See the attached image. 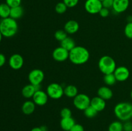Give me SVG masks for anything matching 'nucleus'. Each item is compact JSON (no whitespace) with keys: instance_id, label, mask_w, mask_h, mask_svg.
Returning a JSON list of instances; mask_svg holds the SVG:
<instances>
[{"instance_id":"obj_4","label":"nucleus","mask_w":132,"mask_h":131,"mask_svg":"<svg viewBox=\"0 0 132 131\" xmlns=\"http://www.w3.org/2000/svg\"><path fill=\"white\" fill-rule=\"evenodd\" d=\"M98 67L104 74L113 73L117 68L115 60L109 55H104L100 58L98 62Z\"/></svg>"},{"instance_id":"obj_41","label":"nucleus","mask_w":132,"mask_h":131,"mask_svg":"<svg viewBox=\"0 0 132 131\" xmlns=\"http://www.w3.org/2000/svg\"><path fill=\"white\" fill-rule=\"evenodd\" d=\"M3 37V35H2V33H1V31H0V42H1V41H2Z\"/></svg>"},{"instance_id":"obj_7","label":"nucleus","mask_w":132,"mask_h":131,"mask_svg":"<svg viewBox=\"0 0 132 131\" xmlns=\"http://www.w3.org/2000/svg\"><path fill=\"white\" fill-rule=\"evenodd\" d=\"M45 78V73L41 69H34L30 71L28 75L30 83L32 85H40Z\"/></svg>"},{"instance_id":"obj_20","label":"nucleus","mask_w":132,"mask_h":131,"mask_svg":"<svg viewBox=\"0 0 132 131\" xmlns=\"http://www.w3.org/2000/svg\"><path fill=\"white\" fill-rule=\"evenodd\" d=\"M24 14V9L21 6H15V7L11 8L10 9V17L17 20L22 17Z\"/></svg>"},{"instance_id":"obj_6","label":"nucleus","mask_w":132,"mask_h":131,"mask_svg":"<svg viewBox=\"0 0 132 131\" xmlns=\"http://www.w3.org/2000/svg\"><path fill=\"white\" fill-rule=\"evenodd\" d=\"M91 99L86 94H78L73 98V104L75 107L79 110H85L90 105Z\"/></svg>"},{"instance_id":"obj_8","label":"nucleus","mask_w":132,"mask_h":131,"mask_svg":"<svg viewBox=\"0 0 132 131\" xmlns=\"http://www.w3.org/2000/svg\"><path fill=\"white\" fill-rule=\"evenodd\" d=\"M103 8V4L99 0H86L85 3V9L90 14H99Z\"/></svg>"},{"instance_id":"obj_26","label":"nucleus","mask_w":132,"mask_h":131,"mask_svg":"<svg viewBox=\"0 0 132 131\" xmlns=\"http://www.w3.org/2000/svg\"><path fill=\"white\" fill-rule=\"evenodd\" d=\"M97 113L98 112L94 107H92L91 105H90L88 107H87L84 110V114L88 118H95L97 114Z\"/></svg>"},{"instance_id":"obj_18","label":"nucleus","mask_w":132,"mask_h":131,"mask_svg":"<svg viewBox=\"0 0 132 131\" xmlns=\"http://www.w3.org/2000/svg\"><path fill=\"white\" fill-rule=\"evenodd\" d=\"M36 104H34L32 100H27L24 101L22 105L21 110L23 114L26 115H30L32 114L36 109Z\"/></svg>"},{"instance_id":"obj_23","label":"nucleus","mask_w":132,"mask_h":131,"mask_svg":"<svg viewBox=\"0 0 132 131\" xmlns=\"http://www.w3.org/2000/svg\"><path fill=\"white\" fill-rule=\"evenodd\" d=\"M10 9L11 8L5 3L0 4V17L1 19H5L10 17Z\"/></svg>"},{"instance_id":"obj_44","label":"nucleus","mask_w":132,"mask_h":131,"mask_svg":"<svg viewBox=\"0 0 132 131\" xmlns=\"http://www.w3.org/2000/svg\"><path fill=\"white\" fill-rule=\"evenodd\" d=\"M131 119H132V111H131Z\"/></svg>"},{"instance_id":"obj_27","label":"nucleus","mask_w":132,"mask_h":131,"mask_svg":"<svg viewBox=\"0 0 132 131\" xmlns=\"http://www.w3.org/2000/svg\"><path fill=\"white\" fill-rule=\"evenodd\" d=\"M68 33L64 30H58L54 33V37L57 41L61 42L64 39L68 37Z\"/></svg>"},{"instance_id":"obj_17","label":"nucleus","mask_w":132,"mask_h":131,"mask_svg":"<svg viewBox=\"0 0 132 131\" xmlns=\"http://www.w3.org/2000/svg\"><path fill=\"white\" fill-rule=\"evenodd\" d=\"M76 123V121L72 117L61 118L60 121L61 128L64 131H70Z\"/></svg>"},{"instance_id":"obj_42","label":"nucleus","mask_w":132,"mask_h":131,"mask_svg":"<svg viewBox=\"0 0 132 131\" xmlns=\"http://www.w3.org/2000/svg\"><path fill=\"white\" fill-rule=\"evenodd\" d=\"M130 96H131V99H132V90H131V92H130Z\"/></svg>"},{"instance_id":"obj_39","label":"nucleus","mask_w":132,"mask_h":131,"mask_svg":"<svg viewBox=\"0 0 132 131\" xmlns=\"http://www.w3.org/2000/svg\"><path fill=\"white\" fill-rule=\"evenodd\" d=\"M30 131H42V130H41L40 127H34L33 128L31 129Z\"/></svg>"},{"instance_id":"obj_22","label":"nucleus","mask_w":132,"mask_h":131,"mask_svg":"<svg viewBox=\"0 0 132 131\" xmlns=\"http://www.w3.org/2000/svg\"><path fill=\"white\" fill-rule=\"evenodd\" d=\"M61 46L70 51L76 46V42L72 38L67 37V38L64 39L63 41L61 42Z\"/></svg>"},{"instance_id":"obj_36","label":"nucleus","mask_w":132,"mask_h":131,"mask_svg":"<svg viewBox=\"0 0 132 131\" xmlns=\"http://www.w3.org/2000/svg\"><path fill=\"white\" fill-rule=\"evenodd\" d=\"M70 131H85V129H84V127L82 125L76 123Z\"/></svg>"},{"instance_id":"obj_16","label":"nucleus","mask_w":132,"mask_h":131,"mask_svg":"<svg viewBox=\"0 0 132 131\" xmlns=\"http://www.w3.org/2000/svg\"><path fill=\"white\" fill-rule=\"evenodd\" d=\"M97 95L104 100H108L113 97V94L112 90L108 86H102L98 89Z\"/></svg>"},{"instance_id":"obj_35","label":"nucleus","mask_w":132,"mask_h":131,"mask_svg":"<svg viewBox=\"0 0 132 131\" xmlns=\"http://www.w3.org/2000/svg\"><path fill=\"white\" fill-rule=\"evenodd\" d=\"M99 14L100 16L102 17H108L110 15V10L108 8L103 7L101 9Z\"/></svg>"},{"instance_id":"obj_43","label":"nucleus","mask_w":132,"mask_h":131,"mask_svg":"<svg viewBox=\"0 0 132 131\" xmlns=\"http://www.w3.org/2000/svg\"><path fill=\"white\" fill-rule=\"evenodd\" d=\"M99 1H101V2H102V1H104V0H99Z\"/></svg>"},{"instance_id":"obj_12","label":"nucleus","mask_w":132,"mask_h":131,"mask_svg":"<svg viewBox=\"0 0 132 131\" xmlns=\"http://www.w3.org/2000/svg\"><path fill=\"white\" fill-rule=\"evenodd\" d=\"M48 98L46 92L41 89L36 91L32 97V101L34 102L36 105L43 106L47 103Z\"/></svg>"},{"instance_id":"obj_29","label":"nucleus","mask_w":132,"mask_h":131,"mask_svg":"<svg viewBox=\"0 0 132 131\" xmlns=\"http://www.w3.org/2000/svg\"><path fill=\"white\" fill-rule=\"evenodd\" d=\"M125 35L127 38L132 39V22L127 23L124 30Z\"/></svg>"},{"instance_id":"obj_34","label":"nucleus","mask_w":132,"mask_h":131,"mask_svg":"<svg viewBox=\"0 0 132 131\" xmlns=\"http://www.w3.org/2000/svg\"><path fill=\"white\" fill-rule=\"evenodd\" d=\"M113 1L114 0H104L102 1V4H103V7L106 8H111L113 6Z\"/></svg>"},{"instance_id":"obj_13","label":"nucleus","mask_w":132,"mask_h":131,"mask_svg":"<svg viewBox=\"0 0 132 131\" xmlns=\"http://www.w3.org/2000/svg\"><path fill=\"white\" fill-rule=\"evenodd\" d=\"M129 5L130 0H114L112 9L116 14H121L128 8Z\"/></svg>"},{"instance_id":"obj_38","label":"nucleus","mask_w":132,"mask_h":131,"mask_svg":"<svg viewBox=\"0 0 132 131\" xmlns=\"http://www.w3.org/2000/svg\"><path fill=\"white\" fill-rule=\"evenodd\" d=\"M40 128H41V130L42 131H48V127H46V125H42L40 127Z\"/></svg>"},{"instance_id":"obj_1","label":"nucleus","mask_w":132,"mask_h":131,"mask_svg":"<svg viewBox=\"0 0 132 131\" xmlns=\"http://www.w3.org/2000/svg\"><path fill=\"white\" fill-rule=\"evenodd\" d=\"M90 52L86 48L76 46L69 51V60L76 65H82L88 61Z\"/></svg>"},{"instance_id":"obj_5","label":"nucleus","mask_w":132,"mask_h":131,"mask_svg":"<svg viewBox=\"0 0 132 131\" xmlns=\"http://www.w3.org/2000/svg\"><path fill=\"white\" fill-rule=\"evenodd\" d=\"M46 93L49 98L54 100H59L64 95V88L57 83H52L47 86Z\"/></svg>"},{"instance_id":"obj_24","label":"nucleus","mask_w":132,"mask_h":131,"mask_svg":"<svg viewBox=\"0 0 132 131\" xmlns=\"http://www.w3.org/2000/svg\"><path fill=\"white\" fill-rule=\"evenodd\" d=\"M108 131H123V123L119 120L114 121L109 125Z\"/></svg>"},{"instance_id":"obj_2","label":"nucleus","mask_w":132,"mask_h":131,"mask_svg":"<svg viewBox=\"0 0 132 131\" xmlns=\"http://www.w3.org/2000/svg\"><path fill=\"white\" fill-rule=\"evenodd\" d=\"M0 31L3 36L6 38H10L15 36L18 31L17 21L10 17L1 19L0 21Z\"/></svg>"},{"instance_id":"obj_30","label":"nucleus","mask_w":132,"mask_h":131,"mask_svg":"<svg viewBox=\"0 0 132 131\" xmlns=\"http://www.w3.org/2000/svg\"><path fill=\"white\" fill-rule=\"evenodd\" d=\"M60 115L61 118L72 117V110L68 107H64L61 110Z\"/></svg>"},{"instance_id":"obj_9","label":"nucleus","mask_w":132,"mask_h":131,"mask_svg":"<svg viewBox=\"0 0 132 131\" xmlns=\"http://www.w3.org/2000/svg\"><path fill=\"white\" fill-rule=\"evenodd\" d=\"M52 57L54 60L57 62H64L69 59V51L61 46H59L54 50L52 52Z\"/></svg>"},{"instance_id":"obj_31","label":"nucleus","mask_w":132,"mask_h":131,"mask_svg":"<svg viewBox=\"0 0 132 131\" xmlns=\"http://www.w3.org/2000/svg\"><path fill=\"white\" fill-rule=\"evenodd\" d=\"M6 3L10 8H14L15 6H20L21 0H6Z\"/></svg>"},{"instance_id":"obj_14","label":"nucleus","mask_w":132,"mask_h":131,"mask_svg":"<svg viewBox=\"0 0 132 131\" xmlns=\"http://www.w3.org/2000/svg\"><path fill=\"white\" fill-rule=\"evenodd\" d=\"M90 105L99 113L104 110L106 103V100H104V99L101 98L99 96H95L91 99Z\"/></svg>"},{"instance_id":"obj_11","label":"nucleus","mask_w":132,"mask_h":131,"mask_svg":"<svg viewBox=\"0 0 132 131\" xmlns=\"http://www.w3.org/2000/svg\"><path fill=\"white\" fill-rule=\"evenodd\" d=\"M113 74L117 79V81L122 82L128 79L130 73L129 69L126 67L121 66L116 68V70L113 72Z\"/></svg>"},{"instance_id":"obj_28","label":"nucleus","mask_w":132,"mask_h":131,"mask_svg":"<svg viewBox=\"0 0 132 131\" xmlns=\"http://www.w3.org/2000/svg\"><path fill=\"white\" fill-rule=\"evenodd\" d=\"M67 8H68V7H67V6L64 3L59 2L55 5V10L57 14H63L66 12V11L67 10Z\"/></svg>"},{"instance_id":"obj_33","label":"nucleus","mask_w":132,"mask_h":131,"mask_svg":"<svg viewBox=\"0 0 132 131\" xmlns=\"http://www.w3.org/2000/svg\"><path fill=\"white\" fill-rule=\"evenodd\" d=\"M123 131H132V121L128 120L124 122Z\"/></svg>"},{"instance_id":"obj_32","label":"nucleus","mask_w":132,"mask_h":131,"mask_svg":"<svg viewBox=\"0 0 132 131\" xmlns=\"http://www.w3.org/2000/svg\"><path fill=\"white\" fill-rule=\"evenodd\" d=\"M79 0H63V2L65 4L68 8L75 7L78 4Z\"/></svg>"},{"instance_id":"obj_10","label":"nucleus","mask_w":132,"mask_h":131,"mask_svg":"<svg viewBox=\"0 0 132 131\" xmlns=\"http://www.w3.org/2000/svg\"><path fill=\"white\" fill-rule=\"evenodd\" d=\"M9 64L12 69H14V70H18L23 66L24 59L20 54H13L9 58Z\"/></svg>"},{"instance_id":"obj_21","label":"nucleus","mask_w":132,"mask_h":131,"mask_svg":"<svg viewBox=\"0 0 132 131\" xmlns=\"http://www.w3.org/2000/svg\"><path fill=\"white\" fill-rule=\"evenodd\" d=\"M78 89L73 85H68L64 88V95L68 98H73L78 95Z\"/></svg>"},{"instance_id":"obj_3","label":"nucleus","mask_w":132,"mask_h":131,"mask_svg":"<svg viewBox=\"0 0 132 131\" xmlns=\"http://www.w3.org/2000/svg\"><path fill=\"white\" fill-rule=\"evenodd\" d=\"M113 111L115 116L119 121L124 122L128 121L131 118L132 104L126 101L118 103L115 106Z\"/></svg>"},{"instance_id":"obj_25","label":"nucleus","mask_w":132,"mask_h":131,"mask_svg":"<svg viewBox=\"0 0 132 131\" xmlns=\"http://www.w3.org/2000/svg\"><path fill=\"white\" fill-rule=\"evenodd\" d=\"M103 80H104L105 84L107 86H113L117 82V79H116L113 73L104 74Z\"/></svg>"},{"instance_id":"obj_37","label":"nucleus","mask_w":132,"mask_h":131,"mask_svg":"<svg viewBox=\"0 0 132 131\" xmlns=\"http://www.w3.org/2000/svg\"><path fill=\"white\" fill-rule=\"evenodd\" d=\"M6 63V57L5 55L0 53V68L3 66Z\"/></svg>"},{"instance_id":"obj_40","label":"nucleus","mask_w":132,"mask_h":131,"mask_svg":"<svg viewBox=\"0 0 132 131\" xmlns=\"http://www.w3.org/2000/svg\"><path fill=\"white\" fill-rule=\"evenodd\" d=\"M126 19H127L128 23H131V22H132V15H129V16H128Z\"/></svg>"},{"instance_id":"obj_15","label":"nucleus","mask_w":132,"mask_h":131,"mask_svg":"<svg viewBox=\"0 0 132 131\" xmlns=\"http://www.w3.org/2000/svg\"><path fill=\"white\" fill-rule=\"evenodd\" d=\"M79 29V24L78 22L75 20H69L65 23L64 26V30L68 34H74Z\"/></svg>"},{"instance_id":"obj_19","label":"nucleus","mask_w":132,"mask_h":131,"mask_svg":"<svg viewBox=\"0 0 132 131\" xmlns=\"http://www.w3.org/2000/svg\"><path fill=\"white\" fill-rule=\"evenodd\" d=\"M36 91V90L34 86L30 83V84L26 85L25 86H24L23 87L21 91V94L24 98L27 99H30L32 98Z\"/></svg>"}]
</instances>
